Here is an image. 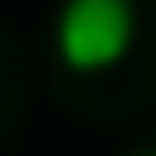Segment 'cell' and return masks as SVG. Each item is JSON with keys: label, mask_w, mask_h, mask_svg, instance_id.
<instances>
[{"label": "cell", "mask_w": 156, "mask_h": 156, "mask_svg": "<svg viewBox=\"0 0 156 156\" xmlns=\"http://www.w3.org/2000/svg\"><path fill=\"white\" fill-rule=\"evenodd\" d=\"M50 37H56V56L69 69H106L131 50L137 12H131V0H62Z\"/></svg>", "instance_id": "1"}, {"label": "cell", "mask_w": 156, "mask_h": 156, "mask_svg": "<svg viewBox=\"0 0 156 156\" xmlns=\"http://www.w3.org/2000/svg\"><path fill=\"white\" fill-rule=\"evenodd\" d=\"M131 156H156V150H131Z\"/></svg>", "instance_id": "2"}]
</instances>
